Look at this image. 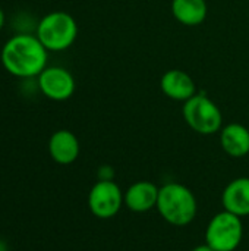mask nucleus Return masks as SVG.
<instances>
[{
  "label": "nucleus",
  "mask_w": 249,
  "mask_h": 251,
  "mask_svg": "<svg viewBox=\"0 0 249 251\" xmlns=\"http://www.w3.org/2000/svg\"><path fill=\"white\" fill-rule=\"evenodd\" d=\"M47 60L48 50L31 32H18L1 47V66L21 79L37 78L47 68Z\"/></svg>",
  "instance_id": "obj_1"
},
{
  "label": "nucleus",
  "mask_w": 249,
  "mask_h": 251,
  "mask_svg": "<svg viewBox=\"0 0 249 251\" xmlns=\"http://www.w3.org/2000/svg\"><path fill=\"white\" fill-rule=\"evenodd\" d=\"M156 207L160 216L175 226L189 225L198 212V203L194 193L179 182H167L160 187Z\"/></svg>",
  "instance_id": "obj_2"
},
{
  "label": "nucleus",
  "mask_w": 249,
  "mask_h": 251,
  "mask_svg": "<svg viewBox=\"0 0 249 251\" xmlns=\"http://www.w3.org/2000/svg\"><path fill=\"white\" fill-rule=\"evenodd\" d=\"M35 35L48 51H63L75 43L78 24L70 13L54 10L38 21Z\"/></svg>",
  "instance_id": "obj_3"
},
{
  "label": "nucleus",
  "mask_w": 249,
  "mask_h": 251,
  "mask_svg": "<svg viewBox=\"0 0 249 251\" xmlns=\"http://www.w3.org/2000/svg\"><path fill=\"white\" fill-rule=\"evenodd\" d=\"M182 115L186 125L201 135H211L223 128L222 110L205 94H195L186 100L183 103Z\"/></svg>",
  "instance_id": "obj_4"
},
{
  "label": "nucleus",
  "mask_w": 249,
  "mask_h": 251,
  "mask_svg": "<svg viewBox=\"0 0 249 251\" xmlns=\"http://www.w3.org/2000/svg\"><path fill=\"white\" fill-rule=\"evenodd\" d=\"M244 237V225L239 216L230 212L217 213L205 229V243L214 251H235Z\"/></svg>",
  "instance_id": "obj_5"
},
{
  "label": "nucleus",
  "mask_w": 249,
  "mask_h": 251,
  "mask_svg": "<svg viewBox=\"0 0 249 251\" xmlns=\"http://www.w3.org/2000/svg\"><path fill=\"white\" fill-rule=\"evenodd\" d=\"M123 204V193L114 181H98L90 190L88 207L98 219L114 218Z\"/></svg>",
  "instance_id": "obj_6"
},
{
  "label": "nucleus",
  "mask_w": 249,
  "mask_h": 251,
  "mask_svg": "<svg viewBox=\"0 0 249 251\" xmlns=\"http://www.w3.org/2000/svg\"><path fill=\"white\" fill-rule=\"evenodd\" d=\"M37 85L43 96L53 101H65L75 93L73 75L62 66H47L38 76Z\"/></svg>",
  "instance_id": "obj_7"
},
{
  "label": "nucleus",
  "mask_w": 249,
  "mask_h": 251,
  "mask_svg": "<svg viewBox=\"0 0 249 251\" xmlns=\"http://www.w3.org/2000/svg\"><path fill=\"white\" fill-rule=\"evenodd\" d=\"M161 93L176 101H186L197 94V87L189 74L182 69H169L160 79Z\"/></svg>",
  "instance_id": "obj_8"
},
{
  "label": "nucleus",
  "mask_w": 249,
  "mask_h": 251,
  "mask_svg": "<svg viewBox=\"0 0 249 251\" xmlns=\"http://www.w3.org/2000/svg\"><path fill=\"white\" fill-rule=\"evenodd\" d=\"M160 187L150 181H138L132 184L125 193V206L135 213H145L157 206Z\"/></svg>",
  "instance_id": "obj_9"
},
{
  "label": "nucleus",
  "mask_w": 249,
  "mask_h": 251,
  "mask_svg": "<svg viewBox=\"0 0 249 251\" xmlns=\"http://www.w3.org/2000/svg\"><path fill=\"white\" fill-rule=\"evenodd\" d=\"M79 141L69 129H59L48 140V154L59 165H70L79 156Z\"/></svg>",
  "instance_id": "obj_10"
},
{
  "label": "nucleus",
  "mask_w": 249,
  "mask_h": 251,
  "mask_svg": "<svg viewBox=\"0 0 249 251\" xmlns=\"http://www.w3.org/2000/svg\"><path fill=\"white\" fill-rule=\"evenodd\" d=\"M222 203L226 212L239 218L249 216V178H236L227 184L222 194Z\"/></svg>",
  "instance_id": "obj_11"
},
{
  "label": "nucleus",
  "mask_w": 249,
  "mask_h": 251,
  "mask_svg": "<svg viewBox=\"0 0 249 251\" xmlns=\"http://www.w3.org/2000/svg\"><path fill=\"white\" fill-rule=\"evenodd\" d=\"M220 146L230 157H245L249 154V129L242 124H227L220 129Z\"/></svg>",
  "instance_id": "obj_12"
},
{
  "label": "nucleus",
  "mask_w": 249,
  "mask_h": 251,
  "mask_svg": "<svg viewBox=\"0 0 249 251\" xmlns=\"http://www.w3.org/2000/svg\"><path fill=\"white\" fill-rule=\"evenodd\" d=\"M208 13L205 0H172V15L186 26L201 25Z\"/></svg>",
  "instance_id": "obj_13"
},
{
  "label": "nucleus",
  "mask_w": 249,
  "mask_h": 251,
  "mask_svg": "<svg viewBox=\"0 0 249 251\" xmlns=\"http://www.w3.org/2000/svg\"><path fill=\"white\" fill-rule=\"evenodd\" d=\"M98 181H113V176H114V172L110 166L104 165L98 169Z\"/></svg>",
  "instance_id": "obj_14"
},
{
  "label": "nucleus",
  "mask_w": 249,
  "mask_h": 251,
  "mask_svg": "<svg viewBox=\"0 0 249 251\" xmlns=\"http://www.w3.org/2000/svg\"><path fill=\"white\" fill-rule=\"evenodd\" d=\"M192 251H214V250H213V249H211V247H210V246H208V244L205 243V244L197 246V247H195V249H194Z\"/></svg>",
  "instance_id": "obj_15"
},
{
  "label": "nucleus",
  "mask_w": 249,
  "mask_h": 251,
  "mask_svg": "<svg viewBox=\"0 0 249 251\" xmlns=\"http://www.w3.org/2000/svg\"><path fill=\"white\" fill-rule=\"evenodd\" d=\"M4 24H6V15H4V12H3V9L0 7V31L3 29V26H4Z\"/></svg>",
  "instance_id": "obj_16"
},
{
  "label": "nucleus",
  "mask_w": 249,
  "mask_h": 251,
  "mask_svg": "<svg viewBox=\"0 0 249 251\" xmlns=\"http://www.w3.org/2000/svg\"><path fill=\"white\" fill-rule=\"evenodd\" d=\"M0 251H7V246L0 240Z\"/></svg>",
  "instance_id": "obj_17"
},
{
  "label": "nucleus",
  "mask_w": 249,
  "mask_h": 251,
  "mask_svg": "<svg viewBox=\"0 0 249 251\" xmlns=\"http://www.w3.org/2000/svg\"><path fill=\"white\" fill-rule=\"evenodd\" d=\"M0 56H1V49H0Z\"/></svg>",
  "instance_id": "obj_18"
}]
</instances>
